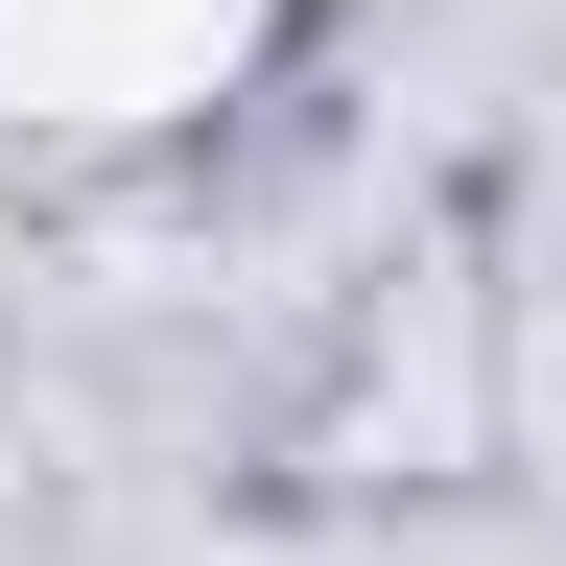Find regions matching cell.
<instances>
[{"label": "cell", "mask_w": 566, "mask_h": 566, "mask_svg": "<svg viewBox=\"0 0 566 566\" xmlns=\"http://www.w3.org/2000/svg\"><path fill=\"white\" fill-rule=\"evenodd\" d=\"M260 48V0H0V95L24 118H189Z\"/></svg>", "instance_id": "obj_1"}]
</instances>
